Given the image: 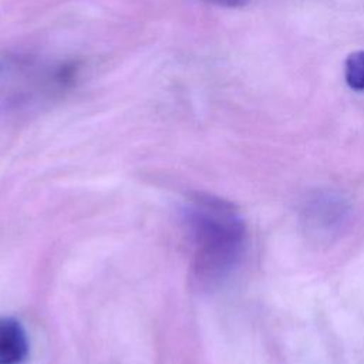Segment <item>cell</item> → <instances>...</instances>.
<instances>
[{
  "instance_id": "cell-4",
  "label": "cell",
  "mask_w": 364,
  "mask_h": 364,
  "mask_svg": "<svg viewBox=\"0 0 364 364\" xmlns=\"http://www.w3.org/2000/svg\"><path fill=\"white\" fill-rule=\"evenodd\" d=\"M209 3H213L220 7H229V9H236L245 6L249 0H208Z\"/></svg>"
},
{
  "instance_id": "cell-3",
  "label": "cell",
  "mask_w": 364,
  "mask_h": 364,
  "mask_svg": "<svg viewBox=\"0 0 364 364\" xmlns=\"http://www.w3.org/2000/svg\"><path fill=\"white\" fill-rule=\"evenodd\" d=\"M344 78L355 91H364V50L353 51L344 61Z\"/></svg>"
},
{
  "instance_id": "cell-2",
  "label": "cell",
  "mask_w": 364,
  "mask_h": 364,
  "mask_svg": "<svg viewBox=\"0 0 364 364\" xmlns=\"http://www.w3.org/2000/svg\"><path fill=\"white\" fill-rule=\"evenodd\" d=\"M28 355L27 334L13 317H0V364H20Z\"/></svg>"
},
{
  "instance_id": "cell-1",
  "label": "cell",
  "mask_w": 364,
  "mask_h": 364,
  "mask_svg": "<svg viewBox=\"0 0 364 364\" xmlns=\"http://www.w3.org/2000/svg\"><path fill=\"white\" fill-rule=\"evenodd\" d=\"M183 222L195 247L191 277L199 287L213 286L242 255L245 222L229 202L203 195L191 199Z\"/></svg>"
}]
</instances>
